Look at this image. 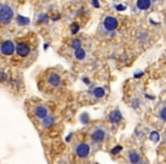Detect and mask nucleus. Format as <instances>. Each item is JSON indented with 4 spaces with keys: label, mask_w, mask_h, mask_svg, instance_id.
Listing matches in <instances>:
<instances>
[{
    "label": "nucleus",
    "mask_w": 166,
    "mask_h": 164,
    "mask_svg": "<svg viewBox=\"0 0 166 164\" xmlns=\"http://www.w3.org/2000/svg\"><path fill=\"white\" fill-rule=\"evenodd\" d=\"M90 139L96 145H100L107 139V130L102 126L94 127L90 132Z\"/></svg>",
    "instance_id": "obj_1"
},
{
    "label": "nucleus",
    "mask_w": 166,
    "mask_h": 164,
    "mask_svg": "<svg viewBox=\"0 0 166 164\" xmlns=\"http://www.w3.org/2000/svg\"><path fill=\"white\" fill-rule=\"evenodd\" d=\"M91 146L86 142H79L74 146V153L80 158H87L90 155Z\"/></svg>",
    "instance_id": "obj_2"
},
{
    "label": "nucleus",
    "mask_w": 166,
    "mask_h": 164,
    "mask_svg": "<svg viewBox=\"0 0 166 164\" xmlns=\"http://www.w3.org/2000/svg\"><path fill=\"white\" fill-rule=\"evenodd\" d=\"M14 18V10L8 5L0 6V23L2 24H9Z\"/></svg>",
    "instance_id": "obj_3"
},
{
    "label": "nucleus",
    "mask_w": 166,
    "mask_h": 164,
    "mask_svg": "<svg viewBox=\"0 0 166 164\" xmlns=\"http://www.w3.org/2000/svg\"><path fill=\"white\" fill-rule=\"evenodd\" d=\"M15 52H16V46L14 45L13 41L6 40L0 44V52L4 56H13Z\"/></svg>",
    "instance_id": "obj_4"
},
{
    "label": "nucleus",
    "mask_w": 166,
    "mask_h": 164,
    "mask_svg": "<svg viewBox=\"0 0 166 164\" xmlns=\"http://www.w3.org/2000/svg\"><path fill=\"white\" fill-rule=\"evenodd\" d=\"M16 54L21 58H26L31 54V46L26 42H18L16 45Z\"/></svg>",
    "instance_id": "obj_5"
},
{
    "label": "nucleus",
    "mask_w": 166,
    "mask_h": 164,
    "mask_svg": "<svg viewBox=\"0 0 166 164\" xmlns=\"http://www.w3.org/2000/svg\"><path fill=\"white\" fill-rule=\"evenodd\" d=\"M33 115L36 120L42 121L47 116H49V112H48V108L44 105H38L33 108Z\"/></svg>",
    "instance_id": "obj_6"
},
{
    "label": "nucleus",
    "mask_w": 166,
    "mask_h": 164,
    "mask_svg": "<svg viewBox=\"0 0 166 164\" xmlns=\"http://www.w3.org/2000/svg\"><path fill=\"white\" fill-rule=\"evenodd\" d=\"M118 26V22L115 17L113 16H107L105 20H104V28L105 30L108 31V32H114Z\"/></svg>",
    "instance_id": "obj_7"
},
{
    "label": "nucleus",
    "mask_w": 166,
    "mask_h": 164,
    "mask_svg": "<svg viewBox=\"0 0 166 164\" xmlns=\"http://www.w3.org/2000/svg\"><path fill=\"white\" fill-rule=\"evenodd\" d=\"M47 82H48V84H50L51 87L56 88V87H58V86L60 84V82H62V78H60V75L58 74L57 72H51V73L48 74Z\"/></svg>",
    "instance_id": "obj_8"
},
{
    "label": "nucleus",
    "mask_w": 166,
    "mask_h": 164,
    "mask_svg": "<svg viewBox=\"0 0 166 164\" xmlns=\"http://www.w3.org/2000/svg\"><path fill=\"white\" fill-rule=\"evenodd\" d=\"M123 116L121 112L118 111V110H115V111H113V112H110V114L108 115V120L110 123H113V124H117V123H120L121 121H122Z\"/></svg>",
    "instance_id": "obj_9"
},
{
    "label": "nucleus",
    "mask_w": 166,
    "mask_h": 164,
    "mask_svg": "<svg viewBox=\"0 0 166 164\" xmlns=\"http://www.w3.org/2000/svg\"><path fill=\"white\" fill-rule=\"evenodd\" d=\"M128 158H129L131 164H138L140 162V155L136 150H130L129 154H128Z\"/></svg>",
    "instance_id": "obj_10"
},
{
    "label": "nucleus",
    "mask_w": 166,
    "mask_h": 164,
    "mask_svg": "<svg viewBox=\"0 0 166 164\" xmlns=\"http://www.w3.org/2000/svg\"><path fill=\"white\" fill-rule=\"evenodd\" d=\"M152 6V0H137V7L140 10H147Z\"/></svg>",
    "instance_id": "obj_11"
},
{
    "label": "nucleus",
    "mask_w": 166,
    "mask_h": 164,
    "mask_svg": "<svg viewBox=\"0 0 166 164\" xmlns=\"http://www.w3.org/2000/svg\"><path fill=\"white\" fill-rule=\"evenodd\" d=\"M86 56H87V52L83 48H80V49L74 52V57L78 60H83L86 58Z\"/></svg>",
    "instance_id": "obj_12"
},
{
    "label": "nucleus",
    "mask_w": 166,
    "mask_h": 164,
    "mask_svg": "<svg viewBox=\"0 0 166 164\" xmlns=\"http://www.w3.org/2000/svg\"><path fill=\"white\" fill-rule=\"evenodd\" d=\"M92 94H94V98L99 99V98H102L104 96H105V89H104V88H101V87L94 88V91H92Z\"/></svg>",
    "instance_id": "obj_13"
},
{
    "label": "nucleus",
    "mask_w": 166,
    "mask_h": 164,
    "mask_svg": "<svg viewBox=\"0 0 166 164\" xmlns=\"http://www.w3.org/2000/svg\"><path fill=\"white\" fill-rule=\"evenodd\" d=\"M41 123H42V127L43 128H50L54 126V123H55V120L54 118H50V116H47L44 120L41 121Z\"/></svg>",
    "instance_id": "obj_14"
},
{
    "label": "nucleus",
    "mask_w": 166,
    "mask_h": 164,
    "mask_svg": "<svg viewBox=\"0 0 166 164\" xmlns=\"http://www.w3.org/2000/svg\"><path fill=\"white\" fill-rule=\"evenodd\" d=\"M71 47L74 50H78L80 48H82V41L80 39H73L72 42H71Z\"/></svg>",
    "instance_id": "obj_15"
},
{
    "label": "nucleus",
    "mask_w": 166,
    "mask_h": 164,
    "mask_svg": "<svg viewBox=\"0 0 166 164\" xmlns=\"http://www.w3.org/2000/svg\"><path fill=\"white\" fill-rule=\"evenodd\" d=\"M17 23H18V25H26V24H29L30 23V20L28 17H24V16H17Z\"/></svg>",
    "instance_id": "obj_16"
},
{
    "label": "nucleus",
    "mask_w": 166,
    "mask_h": 164,
    "mask_svg": "<svg viewBox=\"0 0 166 164\" xmlns=\"http://www.w3.org/2000/svg\"><path fill=\"white\" fill-rule=\"evenodd\" d=\"M79 31H80L79 23H76V22L72 23V24H71V32H72V34H76Z\"/></svg>",
    "instance_id": "obj_17"
},
{
    "label": "nucleus",
    "mask_w": 166,
    "mask_h": 164,
    "mask_svg": "<svg viewBox=\"0 0 166 164\" xmlns=\"http://www.w3.org/2000/svg\"><path fill=\"white\" fill-rule=\"evenodd\" d=\"M159 118L163 120V121H166V106L160 110V112H159Z\"/></svg>",
    "instance_id": "obj_18"
},
{
    "label": "nucleus",
    "mask_w": 166,
    "mask_h": 164,
    "mask_svg": "<svg viewBox=\"0 0 166 164\" xmlns=\"http://www.w3.org/2000/svg\"><path fill=\"white\" fill-rule=\"evenodd\" d=\"M47 20H48V15L47 14H41V15L39 16V18H38V23H43Z\"/></svg>",
    "instance_id": "obj_19"
},
{
    "label": "nucleus",
    "mask_w": 166,
    "mask_h": 164,
    "mask_svg": "<svg viewBox=\"0 0 166 164\" xmlns=\"http://www.w3.org/2000/svg\"><path fill=\"white\" fill-rule=\"evenodd\" d=\"M152 139L154 142H158L159 140V134L157 132H152Z\"/></svg>",
    "instance_id": "obj_20"
},
{
    "label": "nucleus",
    "mask_w": 166,
    "mask_h": 164,
    "mask_svg": "<svg viewBox=\"0 0 166 164\" xmlns=\"http://www.w3.org/2000/svg\"><path fill=\"white\" fill-rule=\"evenodd\" d=\"M92 6H94V8H99L100 7V4H99L98 0H92Z\"/></svg>",
    "instance_id": "obj_21"
},
{
    "label": "nucleus",
    "mask_w": 166,
    "mask_h": 164,
    "mask_svg": "<svg viewBox=\"0 0 166 164\" xmlns=\"http://www.w3.org/2000/svg\"><path fill=\"white\" fill-rule=\"evenodd\" d=\"M5 80H6V74L0 71V82H4Z\"/></svg>",
    "instance_id": "obj_22"
},
{
    "label": "nucleus",
    "mask_w": 166,
    "mask_h": 164,
    "mask_svg": "<svg viewBox=\"0 0 166 164\" xmlns=\"http://www.w3.org/2000/svg\"><path fill=\"white\" fill-rule=\"evenodd\" d=\"M115 8L117 10L121 12V10H124V9H125V6H123V5H117V6H115Z\"/></svg>",
    "instance_id": "obj_23"
},
{
    "label": "nucleus",
    "mask_w": 166,
    "mask_h": 164,
    "mask_svg": "<svg viewBox=\"0 0 166 164\" xmlns=\"http://www.w3.org/2000/svg\"><path fill=\"white\" fill-rule=\"evenodd\" d=\"M121 149H122V147H121V146H118V147H116V148L114 149V150L112 152V153H113V154H116V153H118V152H120Z\"/></svg>",
    "instance_id": "obj_24"
},
{
    "label": "nucleus",
    "mask_w": 166,
    "mask_h": 164,
    "mask_svg": "<svg viewBox=\"0 0 166 164\" xmlns=\"http://www.w3.org/2000/svg\"><path fill=\"white\" fill-rule=\"evenodd\" d=\"M59 17H60V15H57V16H55V17H52V20H54V21H57V20H59Z\"/></svg>",
    "instance_id": "obj_25"
},
{
    "label": "nucleus",
    "mask_w": 166,
    "mask_h": 164,
    "mask_svg": "<svg viewBox=\"0 0 166 164\" xmlns=\"http://www.w3.org/2000/svg\"><path fill=\"white\" fill-rule=\"evenodd\" d=\"M138 164H146V163H144V162H141V161H140V162H139Z\"/></svg>",
    "instance_id": "obj_26"
},
{
    "label": "nucleus",
    "mask_w": 166,
    "mask_h": 164,
    "mask_svg": "<svg viewBox=\"0 0 166 164\" xmlns=\"http://www.w3.org/2000/svg\"><path fill=\"white\" fill-rule=\"evenodd\" d=\"M152 1H156V0H152Z\"/></svg>",
    "instance_id": "obj_27"
},
{
    "label": "nucleus",
    "mask_w": 166,
    "mask_h": 164,
    "mask_svg": "<svg viewBox=\"0 0 166 164\" xmlns=\"http://www.w3.org/2000/svg\"><path fill=\"white\" fill-rule=\"evenodd\" d=\"M63 164H65V163H63Z\"/></svg>",
    "instance_id": "obj_28"
}]
</instances>
